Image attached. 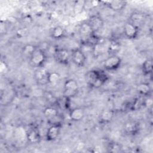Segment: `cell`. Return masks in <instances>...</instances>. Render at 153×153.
Masks as SVG:
<instances>
[{"label":"cell","mask_w":153,"mask_h":153,"mask_svg":"<svg viewBox=\"0 0 153 153\" xmlns=\"http://www.w3.org/2000/svg\"><path fill=\"white\" fill-rule=\"evenodd\" d=\"M108 79L106 74L101 70H91L85 74V80L88 84L94 88L101 87Z\"/></svg>","instance_id":"obj_1"},{"label":"cell","mask_w":153,"mask_h":153,"mask_svg":"<svg viewBox=\"0 0 153 153\" xmlns=\"http://www.w3.org/2000/svg\"><path fill=\"white\" fill-rule=\"evenodd\" d=\"M47 60V55L45 52L38 47L33 53L29 59L30 65L34 68H39L42 67Z\"/></svg>","instance_id":"obj_2"},{"label":"cell","mask_w":153,"mask_h":153,"mask_svg":"<svg viewBox=\"0 0 153 153\" xmlns=\"http://www.w3.org/2000/svg\"><path fill=\"white\" fill-rule=\"evenodd\" d=\"M78 84L77 82L74 79H68L65 81L64 83L63 97L71 99L75 96L78 92Z\"/></svg>","instance_id":"obj_3"},{"label":"cell","mask_w":153,"mask_h":153,"mask_svg":"<svg viewBox=\"0 0 153 153\" xmlns=\"http://www.w3.org/2000/svg\"><path fill=\"white\" fill-rule=\"evenodd\" d=\"M55 60L62 65H68L71 59V51L65 48H55L53 53Z\"/></svg>","instance_id":"obj_4"},{"label":"cell","mask_w":153,"mask_h":153,"mask_svg":"<svg viewBox=\"0 0 153 153\" xmlns=\"http://www.w3.org/2000/svg\"><path fill=\"white\" fill-rule=\"evenodd\" d=\"M71 59L77 66H83L86 62V56L85 53L81 48H74L71 51Z\"/></svg>","instance_id":"obj_5"},{"label":"cell","mask_w":153,"mask_h":153,"mask_svg":"<svg viewBox=\"0 0 153 153\" xmlns=\"http://www.w3.org/2000/svg\"><path fill=\"white\" fill-rule=\"evenodd\" d=\"M121 63V58L116 55H110L103 62V67L107 71H115L119 68Z\"/></svg>","instance_id":"obj_6"},{"label":"cell","mask_w":153,"mask_h":153,"mask_svg":"<svg viewBox=\"0 0 153 153\" xmlns=\"http://www.w3.org/2000/svg\"><path fill=\"white\" fill-rule=\"evenodd\" d=\"M50 72L43 67L36 69L34 72V79L36 83L41 85H46L48 83V75Z\"/></svg>","instance_id":"obj_7"},{"label":"cell","mask_w":153,"mask_h":153,"mask_svg":"<svg viewBox=\"0 0 153 153\" xmlns=\"http://www.w3.org/2000/svg\"><path fill=\"white\" fill-rule=\"evenodd\" d=\"M87 22L90 25L94 33H96L101 29L104 25L103 19L98 14H94L90 16Z\"/></svg>","instance_id":"obj_8"},{"label":"cell","mask_w":153,"mask_h":153,"mask_svg":"<svg viewBox=\"0 0 153 153\" xmlns=\"http://www.w3.org/2000/svg\"><path fill=\"white\" fill-rule=\"evenodd\" d=\"M123 32L126 38L129 39H135L138 35L139 28L129 21L124 25Z\"/></svg>","instance_id":"obj_9"},{"label":"cell","mask_w":153,"mask_h":153,"mask_svg":"<svg viewBox=\"0 0 153 153\" xmlns=\"http://www.w3.org/2000/svg\"><path fill=\"white\" fill-rule=\"evenodd\" d=\"M61 129L60 124H51L46 132V139L48 141L56 140L60 134Z\"/></svg>","instance_id":"obj_10"},{"label":"cell","mask_w":153,"mask_h":153,"mask_svg":"<svg viewBox=\"0 0 153 153\" xmlns=\"http://www.w3.org/2000/svg\"><path fill=\"white\" fill-rule=\"evenodd\" d=\"M140 130L139 123L134 120H128L124 125V131L129 135L136 134Z\"/></svg>","instance_id":"obj_11"},{"label":"cell","mask_w":153,"mask_h":153,"mask_svg":"<svg viewBox=\"0 0 153 153\" xmlns=\"http://www.w3.org/2000/svg\"><path fill=\"white\" fill-rule=\"evenodd\" d=\"M26 139L30 143H36L41 140V135L38 130L35 127L29 128L26 133Z\"/></svg>","instance_id":"obj_12"},{"label":"cell","mask_w":153,"mask_h":153,"mask_svg":"<svg viewBox=\"0 0 153 153\" xmlns=\"http://www.w3.org/2000/svg\"><path fill=\"white\" fill-rule=\"evenodd\" d=\"M102 3H105L110 9L114 11H120L125 8L127 5V2L122 0H114L110 1H102Z\"/></svg>","instance_id":"obj_13"},{"label":"cell","mask_w":153,"mask_h":153,"mask_svg":"<svg viewBox=\"0 0 153 153\" xmlns=\"http://www.w3.org/2000/svg\"><path fill=\"white\" fill-rule=\"evenodd\" d=\"M69 118L73 121H81L85 115V111L82 108L76 107L69 111Z\"/></svg>","instance_id":"obj_14"},{"label":"cell","mask_w":153,"mask_h":153,"mask_svg":"<svg viewBox=\"0 0 153 153\" xmlns=\"http://www.w3.org/2000/svg\"><path fill=\"white\" fill-rule=\"evenodd\" d=\"M145 20V14L140 11H134L130 16V22L136 26L138 28L142 25Z\"/></svg>","instance_id":"obj_15"},{"label":"cell","mask_w":153,"mask_h":153,"mask_svg":"<svg viewBox=\"0 0 153 153\" xmlns=\"http://www.w3.org/2000/svg\"><path fill=\"white\" fill-rule=\"evenodd\" d=\"M79 33L81 37L84 38L82 40L85 39L94 33L91 28L87 22H83L80 25L79 27Z\"/></svg>","instance_id":"obj_16"},{"label":"cell","mask_w":153,"mask_h":153,"mask_svg":"<svg viewBox=\"0 0 153 153\" xmlns=\"http://www.w3.org/2000/svg\"><path fill=\"white\" fill-rule=\"evenodd\" d=\"M114 112L112 109L103 110L100 115V121L103 124L109 123L113 119Z\"/></svg>","instance_id":"obj_17"},{"label":"cell","mask_w":153,"mask_h":153,"mask_svg":"<svg viewBox=\"0 0 153 153\" xmlns=\"http://www.w3.org/2000/svg\"><path fill=\"white\" fill-rule=\"evenodd\" d=\"M43 114L45 118L48 120L51 121L59 116L58 111L53 106H48L43 111Z\"/></svg>","instance_id":"obj_18"},{"label":"cell","mask_w":153,"mask_h":153,"mask_svg":"<svg viewBox=\"0 0 153 153\" xmlns=\"http://www.w3.org/2000/svg\"><path fill=\"white\" fill-rule=\"evenodd\" d=\"M137 91L140 95L146 96L149 95L151 88L148 82H141L137 86Z\"/></svg>","instance_id":"obj_19"},{"label":"cell","mask_w":153,"mask_h":153,"mask_svg":"<svg viewBox=\"0 0 153 153\" xmlns=\"http://www.w3.org/2000/svg\"><path fill=\"white\" fill-rule=\"evenodd\" d=\"M65 35V30L61 26H56L54 27L51 32V36L55 39L62 38Z\"/></svg>","instance_id":"obj_20"},{"label":"cell","mask_w":153,"mask_h":153,"mask_svg":"<svg viewBox=\"0 0 153 153\" xmlns=\"http://www.w3.org/2000/svg\"><path fill=\"white\" fill-rule=\"evenodd\" d=\"M86 1L79 0L74 2L73 5V11L75 15L81 14L85 8Z\"/></svg>","instance_id":"obj_21"},{"label":"cell","mask_w":153,"mask_h":153,"mask_svg":"<svg viewBox=\"0 0 153 153\" xmlns=\"http://www.w3.org/2000/svg\"><path fill=\"white\" fill-rule=\"evenodd\" d=\"M36 48L37 47H36L33 44H26L22 48V54L23 55L24 57H27L28 59H29V57L32 56V54L36 49Z\"/></svg>","instance_id":"obj_22"},{"label":"cell","mask_w":153,"mask_h":153,"mask_svg":"<svg viewBox=\"0 0 153 153\" xmlns=\"http://www.w3.org/2000/svg\"><path fill=\"white\" fill-rule=\"evenodd\" d=\"M120 50V43L115 40H111L108 47V52L110 55H116Z\"/></svg>","instance_id":"obj_23"},{"label":"cell","mask_w":153,"mask_h":153,"mask_svg":"<svg viewBox=\"0 0 153 153\" xmlns=\"http://www.w3.org/2000/svg\"><path fill=\"white\" fill-rule=\"evenodd\" d=\"M152 60L151 59H148L145 60L142 65V70L144 75H149L152 72Z\"/></svg>","instance_id":"obj_24"},{"label":"cell","mask_w":153,"mask_h":153,"mask_svg":"<svg viewBox=\"0 0 153 153\" xmlns=\"http://www.w3.org/2000/svg\"><path fill=\"white\" fill-rule=\"evenodd\" d=\"M108 151L112 153H117L122 152V147L117 142H112L109 143L108 146Z\"/></svg>","instance_id":"obj_25"},{"label":"cell","mask_w":153,"mask_h":153,"mask_svg":"<svg viewBox=\"0 0 153 153\" xmlns=\"http://www.w3.org/2000/svg\"><path fill=\"white\" fill-rule=\"evenodd\" d=\"M60 76L59 73L56 72H53L49 73L48 75V83L51 84H56L60 81Z\"/></svg>","instance_id":"obj_26"},{"label":"cell","mask_w":153,"mask_h":153,"mask_svg":"<svg viewBox=\"0 0 153 153\" xmlns=\"http://www.w3.org/2000/svg\"><path fill=\"white\" fill-rule=\"evenodd\" d=\"M27 34V30L25 27L20 28L18 29L17 32V35L19 37H23L25 36Z\"/></svg>","instance_id":"obj_27"}]
</instances>
